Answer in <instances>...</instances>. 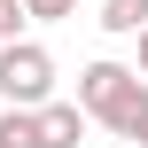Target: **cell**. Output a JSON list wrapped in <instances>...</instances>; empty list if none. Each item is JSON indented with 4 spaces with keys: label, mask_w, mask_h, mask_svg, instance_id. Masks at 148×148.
Returning a JSON list of instances; mask_svg holds the SVG:
<instances>
[{
    "label": "cell",
    "mask_w": 148,
    "mask_h": 148,
    "mask_svg": "<svg viewBox=\"0 0 148 148\" xmlns=\"http://www.w3.org/2000/svg\"><path fill=\"white\" fill-rule=\"evenodd\" d=\"M23 16L31 23H62V16H78V0H23Z\"/></svg>",
    "instance_id": "8992f818"
},
{
    "label": "cell",
    "mask_w": 148,
    "mask_h": 148,
    "mask_svg": "<svg viewBox=\"0 0 148 148\" xmlns=\"http://www.w3.org/2000/svg\"><path fill=\"white\" fill-rule=\"evenodd\" d=\"M133 39H140V78H148V31H133Z\"/></svg>",
    "instance_id": "9c48e42d"
},
{
    "label": "cell",
    "mask_w": 148,
    "mask_h": 148,
    "mask_svg": "<svg viewBox=\"0 0 148 148\" xmlns=\"http://www.w3.org/2000/svg\"><path fill=\"white\" fill-rule=\"evenodd\" d=\"M86 125H94V117H86L78 101H39V148H78Z\"/></svg>",
    "instance_id": "3957f363"
},
{
    "label": "cell",
    "mask_w": 148,
    "mask_h": 148,
    "mask_svg": "<svg viewBox=\"0 0 148 148\" xmlns=\"http://www.w3.org/2000/svg\"><path fill=\"white\" fill-rule=\"evenodd\" d=\"M125 140H140V148H148V109H140V117H133V133H125Z\"/></svg>",
    "instance_id": "ba28073f"
},
{
    "label": "cell",
    "mask_w": 148,
    "mask_h": 148,
    "mask_svg": "<svg viewBox=\"0 0 148 148\" xmlns=\"http://www.w3.org/2000/svg\"><path fill=\"white\" fill-rule=\"evenodd\" d=\"M23 23H31V16H23V0H0V47H8V39H23Z\"/></svg>",
    "instance_id": "52a82bcc"
},
{
    "label": "cell",
    "mask_w": 148,
    "mask_h": 148,
    "mask_svg": "<svg viewBox=\"0 0 148 148\" xmlns=\"http://www.w3.org/2000/svg\"><path fill=\"white\" fill-rule=\"evenodd\" d=\"M109 39H133V31H148V0H101V16H94Z\"/></svg>",
    "instance_id": "277c9868"
},
{
    "label": "cell",
    "mask_w": 148,
    "mask_h": 148,
    "mask_svg": "<svg viewBox=\"0 0 148 148\" xmlns=\"http://www.w3.org/2000/svg\"><path fill=\"white\" fill-rule=\"evenodd\" d=\"M78 109L101 125V133H133V117L148 109V78L140 70H125V62H86L78 70Z\"/></svg>",
    "instance_id": "6da1fadb"
},
{
    "label": "cell",
    "mask_w": 148,
    "mask_h": 148,
    "mask_svg": "<svg viewBox=\"0 0 148 148\" xmlns=\"http://www.w3.org/2000/svg\"><path fill=\"white\" fill-rule=\"evenodd\" d=\"M0 148H39V109H8L0 101Z\"/></svg>",
    "instance_id": "5b68a950"
},
{
    "label": "cell",
    "mask_w": 148,
    "mask_h": 148,
    "mask_svg": "<svg viewBox=\"0 0 148 148\" xmlns=\"http://www.w3.org/2000/svg\"><path fill=\"white\" fill-rule=\"evenodd\" d=\"M0 101H8V109L55 101V55H47L39 39H8V47H0Z\"/></svg>",
    "instance_id": "7a4b0ae2"
}]
</instances>
